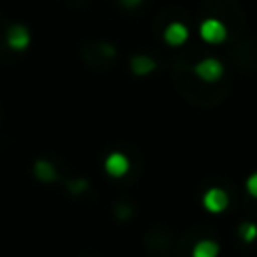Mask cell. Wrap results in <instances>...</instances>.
<instances>
[{"label":"cell","instance_id":"cell-1","mask_svg":"<svg viewBox=\"0 0 257 257\" xmlns=\"http://www.w3.org/2000/svg\"><path fill=\"white\" fill-rule=\"evenodd\" d=\"M193 72L203 80V82H217L223 72H225V66L219 58H213V56H207L203 60H199L195 66H193Z\"/></svg>","mask_w":257,"mask_h":257},{"label":"cell","instance_id":"cell-2","mask_svg":"<svg viewBox=\"0 0 257 257\" xmlns=\"http://www.w3.org/2000/svg\"><path fill=\"white\" fill-rule=\"evenodd\" d=\"M199 36L207 44H221L227 38V26L217 18H205L199 24Z\"/></svg>","mask_w":257,"mask_h":257},{"label":"cell","instance_id":"cell-3","mask_svg":"<svg viewBox=\"0 0 257 257\" xmlns=\"http://www.w3.org/2000/svg\"><path fill=\"white\" fill-rule=\"evenodd\" d=\"M229 205V195L225 189L221 187H211L205 191L203 195V207L209 211V213H223Z\"/></svg>","mask_w":257,"mask_h":257},{"label":"cell","instance_id":"cell-4","mask_svg":"<svg viewBox=\"0 0 257 257\" xmlns=\"http://www.w3.org/2000/svg\"><path fill=\"white\" fill-rule=\"evenodd\" d=\"M163 38L169 46H183L189 40V28L183 22H171L163 30Z\"/></svg>","mask_w":257,"mask_h":257},{"label":"cell","instance_id":"cell-5","mask_svg":"<svg viewBox=\"0 0 257 257\" xmlns=\"http://www.w3.org/2000/svg\"><path fill=\"white\" fill-rule=\"evenodd\" d=\"M6 42L14 50H24L30 44V32L24 24H12L6 32Z\"/></svg>","mask_w":257,"mask_h":257},{"label":"cell","instance_id":"cell-6","mask_svg":"<svg viewBox=\"0 0 257 257\" xmlns=\"http://www.w3.org/2000/svg\"><path fill=\"white\" fill-rule=\"evenodd\" d=\"M128 169H131V163L122 153H110L106 157V161H104V171L110 177L120 179V177H124L128 173Z\"/></svg>","mask_w":257,"mask_h":257},{"label":"cell","instance_id":"cell-7","mask_svg":"<svg viewBox=\"0 0 257 257\" xmlns=\"http://www.w3.org/2000/svg\"><path fill=\"white\" fill-rule=\"evenodd\" d=\"M157 68V60L147 56V54H135L131 58V70L137 74V76H147L151 74L153 70Z\"/></svg>","mask_w":257,"mask_h":257},{"label":"cell","instance_id":"cell-8","mask_svg":"<svg viewBox=\"0 0 257 257\" xmlns=\"http://www.w3.org/2000/svg\"><path fill=\"white\" fill-rule=\"evenodd\" d=\"M193 257H217L219 255V243L213 239H201L193 247Z\"/></svg>","mask_w":257,"mask_h":257},{"label":"cell","instance_id":"cell-9","mask_svg":"<svg viewBox=\"0 0 257 257\" xmlns=\"http://www.w3.org/2000/svg\"><path fill=\"white\" fill-rule=\"evenodd\" d=\"M34 175H36L40 181L50 183V181H54V179H56V169L52 167V163H48V161L40 159V161H36V163H34Z\"/></svg>","mask_w":257,"mask_h":257},{"label":"cell","instance_id":"cell-10","mask_svg":"<svg viewBox=\"0 0 257 257\" xmlns=\"http://www.w3.org/2000/svg\"><path fill=\"white\" fill-rule=\"evenodd\" d=\"M239 235H241V239L245 241V243H253L255 239H257V225L255 223H241V227H239Z\"/></svg>","mask_w":257,"mask_h":257},{"label":"cell","instance_id":"cell-11","mask_svg":"<svg viewBox=\"0 0 257 257\" xmlns=\"http://www.w3.org/2000/svg\"><path fill=\"white\" fill-rule=\"evenodd\" d=\"M245 189H247V193H249L251 197H255V199H257V171H255L253 175H249V177H247Z\"/></svg>","mask_w":257,"mask_h":257},{"label":"cell","instance_id":"cell-12","mask_svg":"<svg viewBox=\"0 0 257 257\" xmlns=\"http://www.w3.org/2000/svg\"><path fill=\"white\" fill-rule=\"evenodd\" d=\"M86 185H88L86 181H76V183L70 185V191H72V193H82V191L86 189Z\"/></svg>","mask_w":257,"mask_h":257},{"label":"cell","instance_id":"cell-13","mask_svg":"<svg viewBox=\"0 0 257 257\" xmlns=\"http://www.w3.org/2000/svg\"><path fill=\"white\" fill-rule=\"evenodd\" d=\"M141 2H143V0H120V4L126 6V8H137Z\"/></svg>","mask_w":257,"mask_h":257}]
</instances>
